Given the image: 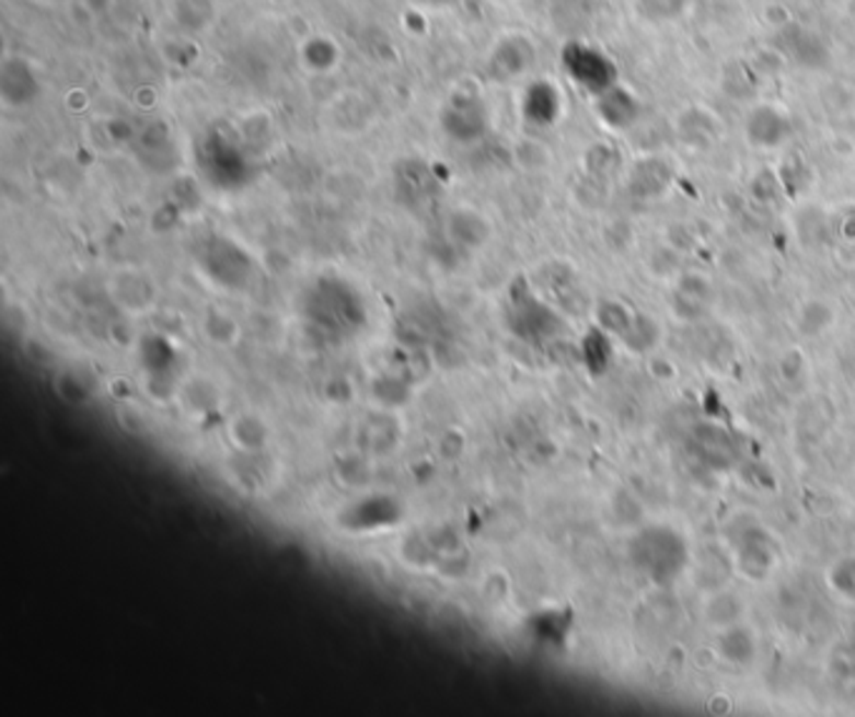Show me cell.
<instances>
[{"label":"cell","mask_w":855,"mask_h":717,"mask_svg":"<svg viewBox=\"0 0 855 717\" xmlns=\"http://www.w3.org/2000/svg\"><path fill=\"white\" fill-rule=\"evenodd\" d=\"M196 163L204 178L221 192H236L254 178L252 153L229 126H213L196 149Z\"/></svg>","instance_id":"6da1fadb"},{"label":"cell","mask_w":855,"mask_h":717,"mask_svg":"<svg viewBox=\"0 0 855 717\" xmlns=\"http://www.w3.org/2000/svg\"><path fill=\"white\" fill-rule=\"evenodd\" d=\"M304 314L319 329L351 334L365 324V301L357 289L339 276H322L307 291Z\"/></svg>","instance_id":"7a4b0ae2"},{"label":"cell","mask_w":855,"mask_h":717,"mask_svg":"<svg viewBox=\"0 0 855 717\" xmlns=\"http://www.w3.org/2000/svg\"><path fill=\"white\" fill-rule=\"evenodd\" d=\"M198 266L223 289H244L254 276V262L246 248L227 236H211L198 248Z\"/></svg>","instance_id":"3957f363"},{"label":"cell","mask_w":855,"mask_h":717,"mask_svg":"<svg viewBox=\"0 0 855 717\" xmlns=\"http://www.w3.org/2000/svg\"><path fill=\"white\" fill-rule=\"evenodd\" d=\"M439 126L454 143H477L487 134V108L474 93H454L444 103Z\"/></svg>","instance_id":"277c9868"},{"label":"cell","mask_w":855,"mask_h":717,"mask_svg":"<svg viewBox=\"0 0 855 717\" xmlns=\"http://www.w3.org/2000/svg\"><path fill=\"white\" fill-rule=\"evenodd\" d=\"M43 83L28 60L21 56H8L0 63V101L8 108L33 106L41 99Z\"/></svg>","instance_id":"5b68a950"},{"label":"cell","mask_w":855,"mask_h":717,"mask_svg":"<svg viewBox=\"0 0 855 717\" xmlns=\"http://www.w3.org/2000/svg\"><path fill=\"white\" fill-rule=\"evenodd\" d=\"M565 68L573 81H577L580 85H585L587 91H592L594 96L602 91H608L612 83V73H615V68L610 66V60L604 58L602 54H598V50L587 48V46H580V43H575V46H569L565 50Z\"/></svg>","instance_id":"8992f818"},{"label":"cell","mask_w":855,"mask_h":717,"mask_svg":"<svg viewBox=\"0 0 855 717\" xmlns=\"http://www.w3.org/2000/svg\"><path fill=\"white\" fill-rule=\"evenodd\" d=\"M534 63V48L520 33L502 38L489 56V73L495 81H517Z\"/></svg>","instance_id":"52a82bcc"},{"label":"cell","mask_w":855,"mask_h":717,"mask_svg":"<svg viewBox=\"0 0 855 717\" xmlns=\"http://www.w3.org/2000/svg\"><path fill=\"white\" fill-rule=\"evenodd\" d=\"M777 36H781L783 54L790 60H796V63L808 68H818L828 63V46L818 38V33H810L806 28H800V25L790 23L788 28L777 31Z\"/></svg>","instance_id":"ba28073f"},{"label":"cell","mask_w":855,"mask_h":717,"mask_svg":"<svg viewBox=\"0 0 855 717\" xmlns=\"http://www.w3.org/2000/svg\"><path fill=\"white\" fill-rule=\"evenodd\" d=\"M594 106H598L600 118L610 128H627L637 118V99L627 89H620V85H610L608 91L598 93Z\"/></svg>","instance_id":"9c48e42d"},{"label":"cell","mask_w":855,"mask_h":717,"mask_svg":"<svg viewBox=\"0 0 855 717\" xmlns=\"http://www.w3.org/2000/svg\"><path fill=\"white\" fill-rule=\"evenodd\" d=\"M522 114L530 124H538V126L555 124V118L559 114V93L555 85L547 81L532 83L524 93Z\"/></svg>","instance_id":"30bf717a"},{"label":"cell","mask_w":855,"mask_h":717,"mask_svg":"<svg viewBox=\"0 0 855 717\" xmlns=\"http://www.w3.org/2000/svg\"><path fill=\"white\" fill-rule=\"evenodd\" d=\"M788 134V118L773 106H758L748 118V138L758 146H777Z\"/></svg>","instance_id":"8fae6325"},{"label":"cell","mask_w":855,"mask_h":717,"mask_svg":"<svg viewBox=\"0 0 855 717\" xmlns=\"http://www.w3.org/2000/svg\"><path fill=\"white\" fill-rule=\"evenodd\" d=\"M396 181H400V194H404V198H409V201H425L437 186L431 171L419 161H404Z\"/></svg>","instance_id":"7c38bea8"},{"label":"cell","mask_w":855,"mask_h":717,"mask_svg":"<svg viewBox=\"0 0 855 717\" xmlns=\"http://www.w3.org/2000/svg\"><path fill=\"white\" fill-rule=\"evenodd\" d=\"M301 60H304L309 71L330 73L339 66L342 50L330 36H314L304 41V46H301Z\"/></svg>","instance_id":"4fadbf2b"},{"label":"cell","mask_w":855,"mask_h":717,"mask_svg":"<svg viewBox=\"0 0 855 717\" xmlns=\"http://www.w3.org/2000/svg\"><path fill=\"white\" fill-rule=\"evenodd\" d=\"M171 13H174V21L181 28L198 33L211 23L213 5L209 0H174V3H171Z\"/></svg>","instance_id":"5bb4252c"},{"label":"cell","mask_w":855,"mask_h":717,"mask_svg":"<svg viewBox=\"0 0 855 717\" xmlns=\"http://www.w3.org/2000/svg\"><path fill=\"white\" fill-rule=\"evenodd\" d=\"M417 5H425V8H452L460 3V0H414Z\"/></svg>","instance_id":"9a60e30c"},{"label":"cell","mask_w":855,"mask_h":717,"mask_svg":"<svg viewBox=\"0 0 855 717\" xmlns=\"http://www.w3.org/2000/svg\"><path fill=\"white\" fill-rule=\"evenodd\" d=\"M497 3H509V0H497Z\"/></svg>","instance_id":"2e32d148"}]
</instances>
